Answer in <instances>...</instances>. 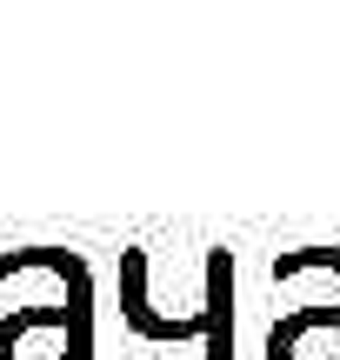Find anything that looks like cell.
<instances>
[{
  "label": "cell",
  "instance_id": "obj_1",
  "mask_svg": "<svg viewBox=\"0 0 340 360\" xmlns=\"http://www.w3.org/2000/svg\"><path fill=\"white\" fill-rule=\"evenodd\" d=\"M120 314H127V327L140 340H194L200 334V321H167V314H154L147 307V254L140 247H127V254H120Z\"/></svg>",
  "mask_w": 340,
  "mask_h": 360
},
{
  "label": "cell",
  "instance_id": "obj_2",
  "mask_svg": "<svg viewBox=\"0 0 340 360\" xmlns=\"http://www.w3.org/2000/svg\"><path fill=\"white\" fill-rule=\"evenodd\" d=\"M200 347L207 360H234V254H207V307H200Z\"/></svg>",
  "mask_w": 340,
  "mask_h": 360
}]
</instances>
